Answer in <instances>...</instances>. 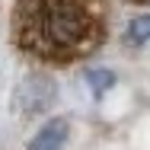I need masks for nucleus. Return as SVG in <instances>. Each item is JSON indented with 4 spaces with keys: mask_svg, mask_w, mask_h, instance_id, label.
<instances>
[{
    "mask_svg": "<svg viewBox=\"0 0 150 150\" xmlns=\"http://www.w3.org/2000/svg\"><path fill=\"white\" fill-rule=\"evenodd\" d=\"M112 26L105 0H13L10 42L45 67H70L93 58Z\"/></svg>",
    "mask_w": 150,
    "mask_h": 150,
    "instance_id": "obj_1",
    "label": "nucleus"
},
{
    "mask_svg": "<svg viewBox=\"0 0 150 150\" xmlns=\"http://www.w3.org/2000/svg\"><path fill=\"white\" fill-rule=\"evenodd\" d=\"M54 80L48 77V74H38V77H29L23 86H19V109L26 112V115H35V112H45L51 102H54Z\"/></svg>",
    "mask_w": 150,
    "mask_h": 150,
    "instance_id": "obj_2",
    "label": "nucleus"
},
{
    "mask_svg": "<svg viewBox=\"0 0 150 150\" xmlns=\"http://www.w3.org/2000/svg\"><path fill=\"white\" fill-rule=\"evenodd\" d=\"M67 137H70V121L67 118H48L32 134L26 150H64Z\"/></svg>",
    "mask_w": 150,
    "mask_h": 150,
    "instance_id": "obj_3",
    "label": "nucleus"
},
{
    "mask_svg": "<svg viewBox=\"0 0 150 150\" xmlns=\"http://www.w3.org/2000/svg\"><path fill=\"white\" fill-rule=\"evenodd\" d=\"M121 38H125L128 48H144V45L150 42V10H147V13H141V16H134V19L125 26Z\"/></svg>",
    "mask_w": 150,
    "mask_h": 150,
    "instance_id": "obj_4",
    "label": "nucleus"
},
{
    "mask_svg": "<svg viewBox=\"0 0 150 150\" xmlns=\"http://www.w3.org/2000/svg\"><path fill=\"white\" fill-rule=\"evenodd\" d=\"M86 86H90V93L96 99H102L105 93L115 86V74L109 67H93V70H86Z\"/></svg>",
    "mask_w": 150,
    "mask_h": 150,
    "instance_id": "obj_5",
    "label": "nucleus"
},
{
    "mask_svg": "<svg viewBox=\"0 0 150 150\" xmlns=\"http://www.w3.org/2000/svg\"><path fill=\"white\" fill-rule=\"evenodd\" d=\"M134 3H144V6H147V10H150V0H134Z\"/></svg>",
    "mask_w": 150,
    "mask_h": 150,
    "instance_id": "obj_6",
    "label": "nucleus"
}]
</instances>
